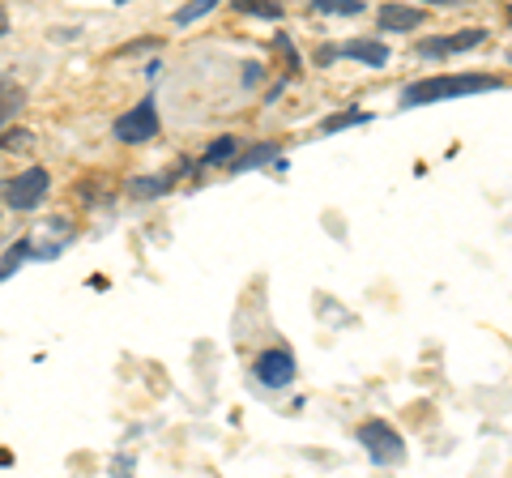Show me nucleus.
I'll return each instance as SVG.
<instances>
[{"instance_id":"obj_1","label":"nucleus","mask_w":512,"mask_h":478,"mask_svg":"<svg viewBox=\"0 0 512 478\" xmlns=\"http://www.w3.org/2000/svg\"><path fill=\"white\" fill-rule=\"evenodd\" d=\"M483 90H500V77H478V73H453V77H427V82L406 86L402 103L406 107H423V103H440V99H457V94H483Z\"/></svg>"},{"instance_id":"obj_2","label":"nucleus","mask_w":512,"mask_h":478,"mask_svg":"<svg viewBox=\"0 0 512 478\" xmlns=\"http://www.w3.org/2000/svg\"><path fill=\"white\" fill-rule=\"evenodd\" d=\"M359 440H363V449L372 453L376 466H393V461H402V436H397L389 423H380V419L363 423L359 427Z\"/></svg>"},{"instance_id":"obj_3","label":"nucleus","mask_w":512,"mask_h":478,"mask_svg":"<svg viewBox=\"0 0 512 478\" xmlns=\"http://www.w3.org/2000/svg\"><path fill=\"white\" fill-rule=\"evenodd\" d=\"M158 133V111L154 99H141L128 116L116 120V141H128V146H141V141H154Z\"/></svg>"},{"instance_id":"obj_4","label":"nucleus","mask_w":512,"mask_h":478,"mask_svg":"<svg viewBox=\"0 0 512 478\" xmlns=\"http://www.w3.org/2000/svg\"><path fill=\"white\" fill-rule=\"evenodd\" d=\"M43 193H47V171L43 167H30L26 175H18V180L9 184V205L13 210H35V205L43 201Z\"/></svg>"},{"instance_id":"obj_5","label":"nucleus","mask_w":512,"mask_h":478,"mask_svg":"<svg viewBox=\"0 0 512 478\" xmlns=\"http://www.w3.org/2000/svg\"><path fill=\"white\" fill-rule=\"evenodd\" d=\"M256 380L269 389H282L295 380V359L286 355V350H265L261 359H256Z\"/></svg>"},{"instance_id":"obj_6","label":"nucleus","mask_w":512,"mask_h":478,"mask_svg":"<svg viewBox=\"0 0 512 478\" xmlns=\"http://www.w3.org/2000/svg\"><path fill=\"white\" fill-rule=\"evenodd\" d=\"M487 39V30H457V35H444L440 43H419L423 56H453V52H470V47H478Z\"/></svg>"},{"instance_id":"obj_7","label":"nucleus","mask_w":512,"mask_h":478,"mask_svg":"<svg viewBox=\"0 0 512 478\" xmlns=\"http://www.w3.org/2000/svg\"><path fill=\"white\" fill-rule=\"evenodd\" d=\"M423 22V9H402V5H384L380 9V26L384 30H414Z\"/></svg>"},{"instance_id":"obj_8","label":"nucleus","mask_w":512,"mask_h":478,"mask_svg":"<svg viewBox=\"0 0 512 478\" xmlns=\"http://www.w3.org/2000/svg\"><path fill=\"white\" fill-rule=\"evenodd\" d=\"M346 56H359V60H367V65H384V60H389V52H384L380 43H350Z\"/></svg>"},{"instance_id":"obj_9","label":"nucleus","mask_w":512,"mask_h":478,"mask_svg":"<svg viewBox=\"0 0 512 478\" xmlns=\"http://www.w3.org/2000/svg\"><path fill=\"white\" fill-rule=\"evenodd\" d=\"M18 103H22V90H18V86H9L5 77H0V124L13 116V107H18Z\"/></svg>"},{"instance_id":"obj_10","label":"nucleus","mask_w":512,"mask_h":478,"mask_svg":"<svg viewBox=\"0 0 512 478\" xmlns=\"http://www.w3.org/2000/svg\"><path fill=\"white\" fill-rule=\"evenodd\" d=\"M231 154H235V137H218L210 154H205V163H222V158H231Z\"/></svg>"},{"instance_id":"obj_11","label":"nucleus","mask_w":512,"mask_h":478,"mask_svg":"<svg viewBox=\"0 0 512 478\" xmlns=\"http://www.w3.org/2000/svg\"><path fill=\"white\" fill-rule=\"evenodd\" d=\"M316 9L320 13H359L363 5L359 0H316Z\"/></svg>"},{"instance_id":"obj_12","label":"nucleus","mask_w":512,"mask_h":478,"mask_svg":"<svg viewBox=\"0 0 512 478\" xmlns=\"http://www.w3.org/2000/svg\"><path fill=\"white\" fill-rule=\"evenodd\" d=\"M22 261H26V239H22L18 248H9V257L0 261V278H9V274H13V265H22Z\"/></svg>"},{"instance_id":"obj_13","label":"nucleus","mask_w":512,"mask_h":478,"mask_svg":"<svg viewBox=\"0 0 512 478\" xmlns=\"http://www.w3.org/2000/svg\"><path fill=\"white\" fill-rule=\"evenodd\" d=\"M210 9H214V0H201V5H192V9H180V13H175V22L188 26V22H197L201 13H210Z\"/></svg>"},{"instance_id":"obj_14","label":"nucleus","mask_w":512,"mask_h":478,"mask_svg":"<svg viewBox=\"0 0 512 478\" xmlns=\"http://www.w3.org/2000/svg\"><path fill=\"white\" fill-rule=\"evenodd\" d=\"M363 124L367 116H363V111H346V116H333V120H325V133H338V129H346V124Z\"/></svg>"},{"instance_id":"obj_15","label":"nucleus","mask_w":512,"mask_h":478,"mask_svg":"<svg viewBox=\"0 0 512 478\" xmlns=\"http://www.w3.org/2000/svg\"><path fill=\"white\" fill-rule=\"evenodd\" d=\"M265 158H274V146H261V150H252V154H244L235 163V171H244V167H256V163H265Z\"/></svg>"},{"instance_id":"obj_16","label":"nucleus","mask_w":512,"mask_h":478,"mask_svg":"<svg viewBox=\"0 0 512 478\" xmlns=\"http://www.w3.org/2000/svg\"><path fill=\"white\" fill-rule=\"evenodd\" d=\"M244 13H261V18H282V9L278 5H239Z\"/></svg>"}]
</instances>
